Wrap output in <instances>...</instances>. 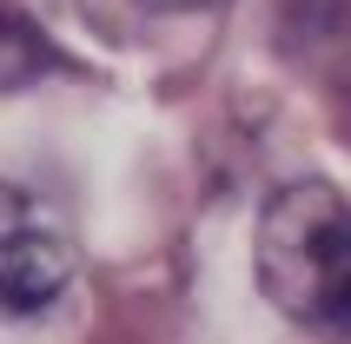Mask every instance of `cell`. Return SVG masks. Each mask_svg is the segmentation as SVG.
<instances>
[{
    "label": "cell",
    "mask_w": 351,
    "mask_h": 344,
    "mask_svg": "<svg viewBox=\"0 0 351 344\" xmlns=\"http://www.w3.org/2000/svg\"><path fill=\"white\" fill-rule=\"evenodd\" d=\"M47 66H53V47H47V34L0 7V86H20V79L47 73Z\"/></svg>",
    "instance_id": "cell-3"
},
{
    "label": "cell",
    "mask_w": 351,
    "mask_h": 344,
    "mask_svg": "<svg viewBox=\"0 0 351 344\" xmlns=\"http://www.w3.org/2000/svg\"><path fill=\"white\" fill-rule=\"evenodd\" d=\"M73 278V245L47 219L34 192L0 186V305L7 311H40L53 305Z\"/></svg>",
    "instance_id": "cell-2"
},
{
    "label": "cell",
    "mask_w": 351,
    "mask_h": 344,
    "mask_svg": "<svg viewBox=\"0 0 351 344\" xmlns=\"http://www.w3.org/2000/svg\"><path fill=\"white\" fill-rule=\"evenodd\" d=\"M258 285L318 344H351V199L332 186H285L258 219Z\"/></svg>",
    "instance_id": "cell-1"
},
{
    "label": "cell",
    "mask_w": 351,
    "mask_h": 344,
    "mask_svg": "<svg viewBox=\"0 0 351 344\" xmlns=\"http://www.w3.org/2000/svg\"><path fill=\"white\" fill-rule=\"evenodd\" d=\"M146 7H173V14H193V7H219V0H146Z\"/></svg>",
    "instance_id": "cell-4"
}]
</instances>
